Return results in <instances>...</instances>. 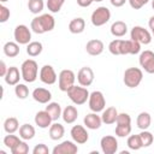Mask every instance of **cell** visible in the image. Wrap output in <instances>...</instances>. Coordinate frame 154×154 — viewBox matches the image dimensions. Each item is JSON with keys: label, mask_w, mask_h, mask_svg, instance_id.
<instances>
[{"label": "cell", "mask_w": 154, "mask_h": 154, "mask_svg": "<svg viewBox=\"0 0 154 154\" xmlns=\"http://www.w3.org/2000/svg\"><path fill=\"white\" fill-rule=\"evenodd\" d=\"M54 26H55V19L49 13H43L41 16L35 17L30 24V28L35 34H45L52 31Z\"/></svg>", "instance_id": "obj_1"}, {"label": "cell", "mask_w": 154, "mask_h": 154, "mask_svg": "<svg viewBox=\"0 0 154 154\" xmlns=\"http://www.w3.org/2000/svg\"><path fill=\"white\" fill-rule=\"evenodd\" d=\"M20 73H22V78L28 82V83H32L36 81L37 78V73H38V65L34 59H26L20 65Z\"/></svg>", "instance_id": "obj_2"}, {"label": "cell", "mask_w": 154, "mask_h": 154, "mask_svg": "<svg viewBox=\"0 0 154 154\" xmlns=\"http://www.w3.org/2000/svg\"><path fill=\"white\" fill-rule=\"evenodd\" d=\"M67 96L69 99L75 103V105H83L87 102V100L89 99L90 93L88 91L87 87H82V85H72L67 91Z\"/></svg>", "instance_id": "obj_3"}, {"label": "cell", "mask_w": 154, "mask_h": 154, "mask_svg": "<svg viewBox=\"0 0 154 154\" xmlns=\"http://www.w3.org/2000/svg\"><path fill=\"white\" fill-rule=\"evenodd\" d=\"M143 78V72L138 67H129L124 72V84L129 88H136L140 85Z\"/></svg>", "instance_id": "obj_4"}, {"label": "cell", "mask_w": 154, "mask_h": 154, "mask_svg": "<svg viewBox=\"0 0 154 154\" xmlns=\"http://www.w3.org/2000/svg\"><path fill=\"white\" fill-rule=\"evenodd\" d=\"M75 81H76V76L72 70H69V69L61 70L58 77V87L61 91L66 93L75 84Z\"/></svg>", "instance_id": "obj_5"}, {"label": "cell", "mask_w": 154, "mask_h": 154, "mask_svg": "<svg viewBox=\"0 0 154 154\" xmlns=\"http://www.w3.org/2000/svg\"><path fill=\"white\" fill-rule=\"evenodd\" d=\"M111 19V11L106 6H100L91 13V24L94 26H102Z\"/></svg>", "instance_id": "obj_6"}, {"label": "cell", "mask_w": 154, "mask_h": 154, "mask_svg": "<svg viewBox=\"0 0 154 154\" xmlns=\"http://www.w3.org/2000/svg\"><path fill=\"white\" fill-rule=\"evenodd\" d=\"M88 105L91 112H101L105 109L106 107V100L103 94L100 90H95L93 93H90L89 99H88Z\"/></svg>", "instance_id": "obj_7"}, {"label": "cell", "mask_w": 154, "mask_h": 154, "mask_svg": "<svg viewBox=\"0 0 154 154\" xmlns=\"http://www.w3.org/2000/svg\"><path fill=\"white\" fill-rule=\"evenodd\" d=\"M130 37H131V40L137 41L141 45H149L152 42V34L147 29H144L143 26H140V25H136L131 29Z\"/></svg>", "instance_id": "obj_8"}, {"label": "cell", "mask_w": 154, "mask_h": 154, "mask_svg": "<svg viewBox=\"0 0 154 154\" xmlns=\"http://www.w3.org/2000/svg\"><path fill=\"white\" fill-rule=\"evenodd\" d=\"M13 37H14L17 43H19V45H28V43L31 42V31H30V29L26 25L19 24V25H17L14 28Z\"/></svg>", "instance_id": "obj_9"}, {"label": "cell", "mask_w": 154, "mask_h": 154, "mask_svg": "<svg viewBox=\"0 0 154 154\" xmlns=\"http://www.w3.org/2000/svg\"><path fill=\"white\" fill-rule=\"evenodd\" d=\"M138 63L147 73H154V52L146 49L140 54Z\"/></svg>", "instance_id": "obj_10"}, {"label": "cell", "mask_w": 154, "mask_h": 154, "mask_svg": "<svg viewBox=\"0 0 154 154\" xmlns=\"http://www.w3.org/2000/svg\"><path fill=\"white\" fill-rule=\"evenodd\" d=\"M40 81L45 84H48V85H52L57 82V73L53 69L52 65H43L40 70Z\"/></svg>", "instance_id": "obj_11"}, {"label": "cell", "mask_w": 154, "mask_h": 154, "mask_svg": "<svg viewBox=\"0 0 154 154\" xmlns=\"http://www.w3.org/2000/svg\"><path fill=\"white\" fill-rule=\"evenodd\" d=\"M77 81L82 87H89L94 82V71L89 66H83L77 73Z\"/></svg>", "instance_id": "obj_12"}, {"label": "cell", "mask_w": 154, "mask_h": 154, "mask_svg": "<svg viewBox=\"0 0 154 154\" xmlns=\"http://www.w3.org/2000/svg\"><path fill=\"white\" fill-rule=\"evenodd\" d=\"M100 147L105 154H114L118 150V141L114 136H103L100 141Z\"/></svg>", "instance_id": "obj_13"}, {"label": "cell", "mask_w": 154, "mask_h": 154, "mask_svg": "<svg viewBox=\"0 0 154 154\" xmlns=\"http://www.w3.org/2000/svg\"><path fill=\"white\" fill-rule=\"evenodd\" d=\"M70 135L72 140L78 144H83L89 140V134L83 125H73L71 128Z\"/></svg>", "instance_id": "obj_14"}, {"label": "cell", "mask_w": 154, "mask_h": 154, "mask_svg": "<svg viewBox=\"0 0 154 154\" xmlns=\"http://www.w3.org/2000/svg\"><path fill=\"white\" fill-rule=\"evenodd\" d=\"M76 142L73 141H63L61 143H59L58 146H55L52 150L53 154H76L78 152V147L77 144H75Z\"/></svg>", "instance_id": "obj_15"}, {"label": "cell", "mask_w": 154, "mask_h": 154, "mask_svg": "<svg viewBox=\"0 0 154 154\" xmlns=\"http://www.w3.org/2000/svg\"><path fill=\"white\" fill-rule=\"evenodd\" d=\"M141 51V43L134 40H122L120 55L126 54H137Z\"/></svg>", "instance_id": "obj_16"}, {"label": "cell", "mask_w": 154, "mask_h": 154, "mask_svg": "<svg viewBox=\"0 0 154 154\" xmlns=\"http://www.w3.org/2000/svg\"><path fill=\"white\" fill-rule=\"evenodd\" d=\"M105 49V46H103V42L101 40H97V38H94V40H89L85 45V51L89 55H93V57H96V55H100Z\"/></svg>", "instance_id": "obj_17"}, {"label": "cell", "mask_w": 154, "mask_h": 154, "mask_svg": "<svg viewBox=\"0 0 154 154\" xmlns=\"http://www.w3.org/2000/svg\"><path fill=\"white\" fill-rule=\"evenodd\" d=\"M31 95L32 99L38 103H48L52 99V93L46 88H35Z\"/></svg>", "instance_id": "obj_18"}, {"label": "cell", "mask_w": 154, "mask_h": 154, "mask_svg": "<svg viewBox=\"0 0 154 154\" xmlns=\"http://www.w3.org/2000/svg\"><path fill=\"white\" fill-rule=\"evenodd\" d=\"M52 117L51 114L45 109V111H38L36 114H35V124L41 128V129H47L52 125Z\"/></svg>", "instance_id": "obj_19"}, {"label": "cell", "mask_w": 154, "mask_h": 154, "mask_svg": "<svg viewBox=\"0 0 154 154\" xmlns=\"http://www.w3.org/2000/svg\"><path fill=\"white\" fill-rule=\"evenodd\" d=\"M83 123H84V125H85L88 129H90V130H96V129H99V128L101 126L102 119H101L100 116H97L96 112H91V113H88V114L84 117Z\"/></svg>", "instance_id": "obj_20"}, {"label": "cell", "mask_w": 154, "mask_h": 154, "mask_svg": "<svg viewBox=\"0 0 154 154\" xmlns=\"http://www.w3.org/2000/svg\"><path fill=\"white\" fill-rule=\"evenodd\" d=\"M5 82L8 85H16L19 83V79L22 78V73H19L18 67L16 66H10L7 70V73L5 75Z\"/></svg>", "instance_id": "obj_21"}, {"label": "cell", "mask_w": 154, "mask_h": 154, "mask_svg": "<svg viewBox=\"0 0 154 154\" xmlns=\"http://www.w3.org/2000/svg\"><path fill=\"white\" fill-rule=\"evenodd\" d=\"M63 120L66 123V124H72L77 120L78 118V111L75 106H66L64 109H63Z\"/></svg>", "instance_id": "obj_22"}, {"label": "cell", "mask_w": 154, "mask_h": 154, "mask_svg": "<svg viewBox=\"0 0 154 154\" xmlns=\"http://www.w3.org/2000/svg\"><path fill=\"white\" fill-rule=\"evenodd\" d=\"M117 117H118V111L116 107H107L106 109L102 111V114H101L102 123H105L107 125L114 124L117 120Z\"/></svg>", "instance_id": "obj_23"}, {"label": "cell", "mask_w": 154, "mask_h": 154, "mask_svg": "<svg viewBox=\"0 0 154 154\" xmlns=\"http://www.w3.org/2000/svg\"><path fill=\"white\" fill-rule=\"evenodd\" d=\"M128 32V25L123 20H116L111 25V34L114 37H123Z\"/></svg>", "instance_id": "obj_24"}, {"label": "cell", "mask_w": 154, "mask_h": 154, "mask_svg": "<svg viewBox=\"0 0 154 154\" xmlns=\"http://www.w3.org/2000/svg\"><path fill=\"white\" fill-rule=\"evenodd\" d=\"M84 28H85V22L83 18L81 17H77V18H73L70 23H69V30L70 32L72 34H81L84 31Z\"/></svg>", "instance_id": "obj_25"}, {"label": "cell", "mask_w": 154, "mask_h": 154, "mask_svg": "<svg viewBox=\"0 0 154 154\" xmlns=\"http://www.w3.org/2000/svg\"><path fill=\"white\" fill-rule=\"evenodd\" d=\"M65 134V128L64 125H61L60 123H53L49 126V137L53 141H58L60 140Z\"/></svg>", "instance_id": "obj_26"}, {"label": "cell", "mask_w": 154, "mask_h": 154, "mask_svg": "<svg viewBox=\"0 0 154 154\" xmlns=\"http://www.w3.org/2000/svg\"><path fill=\"white\" fill-rule=\"evenodd\" d=\"M46 111L51 114L53 122H57L61 117V114H63L61 106L58 102H48L47 106H46Z\"/></svg>", "instance_id": "obj_27"}, {"label": "cell", "mask_w": 154, "mask_h": 154, "mask_svg": "<svg viewBox=\"0 0 154 154\" xmlns=\"http://www.w3.org/2000/svg\"><path fill=\"white\" fill-rule=\"evenodd\" d=\"M150 123H152V117L148 112H141L137 116L136 124H137V128H140L141 130H147L150 126Z\"/></svg>", "instance_id": "obj_28"}, {"label": "cell", "mask_w": 154, "mask_h": 154, "mask_svg": "<svg viewBox=\"0 0 154 154\" xmlns=\"http://www.w3.org/2000/svg\"><path fill=\"white\" fill-rule=\"evenodd\" d=\"M4 53L6 57L8 58H14L19 54V43L17 42H12V41H8L4 45Z\"/></svg>", "instance_id": "obj_29"}, {"label": "cell", "mask_w": 154, "mask_h": 154, "mask_svg": "<svg viewBox=\"0 0 154 154\" xmlns=\"http://www.w3.org/2000/svg\"><path fill=\"white\" fill-rule=\"evenodd\" d=\"M34 136H35V128L32 125H30L28 123L20 125V128H19V137L20 138L28 141V140L34 138Z\"/></svg>", "instance_id": "obj_30"}, {"label": "cell", "mask_w": 154, "mask_h": 154, "mask_svg": "<svg viewBox=\"0 0 154 154\" xmlns=\"http://www.w3.org/2000/svg\"><path fill=\"white\" fill-rule=\"evenodd\" d=\"M42 49H43V46L38 41H31L30 43L26 45V53L30 57H37V55H40L42 53Z\"/></svg>", "instance_id": "obj_31"}, {"label": "cell", "mask_w": 154, "mask_h": 154, "mask_svg": "<svg viewBox=\"0 0 154 154\" xmlns=\"http://www.w3.org/2000/svg\"><path fill=\"white\" fill-rule=\"evenodd\" d=\"M18 129H19V123H18L17 118L10 117V118L5 119V122H4V130L7 134H14Z\"/></svg>", "instance_id": "obj_32"}, {"label": "cell", "mask_w": 154, "mask_h": 154, "mask_svg": "<svg viewBox=\"0 0 154 154\" xmlns=\"http://www.w3.org/2000/svg\"><path fill=\"white\" fill-rule=\"evenodd\" d=\"M43 7H45L43 0H29L28 1V8L34 14H38L40 12H42Z\"/></svg>", "instance_id": "obj_33"}, {"label": "cell", "mask_w": 154, "mask_h": 154, "mask_svg": "<svg viewBox=\"0 0 154 154\" xmlns=\"http://www.w3.org/2000/svg\"><path fill=\"white\" fill-rule=\"evenodd\" d=\"M126 144L130 149L132 150H138L142 148V142H141V138H140V135H130L128 137V141H126Z\"/></svg>", "instance_id": "obj_34"}, {"label": "cell", "mask_w": 154, "mask_h": 154, "mask_svg": "<svg viewBox=\"0 0 154 154\" xmlns=\"http://www.w3.org/2000/svg\"><path fill=\"white\" fill-rule=\"evenodd\" d=\"M14 94L18 99L20 100H24L29 96V88L25 85V84H22V83H18L16 84L14 87Z\"/></svg>", "instance_id": "obj_35"}, {"label": "cell", "mask_w": 154, "mask_h": 154, "mask_svg": "<svg viewBox=\"0 0 154 154\" xmlns=\"http://www.w3.org/2000/svg\"><path fill=\"white\" fill-rule=\"evenodd\" d=\"M19 142H20V138H19L18 136L13 135V134H8V135H6V136L4 137V144H5L7 148H10V149L14 148Z\"/></svg>", "instance_id": "obj_36"}, {"label": "cell", "mask_w": 154, "mask_h": 154, "mask_svg": "<svg viewBox=\"0 0 154 154\" xmlns=\"http://www.w3.org/2000/svg\"><path fill=\"white\" fill-rule=\"evenodd\" d=\"M65 0H47V8L52 13H57L61 10Z\"/></svg>", "instance_id": "obj_37"}, {"label": "cell", "mask_w": 154, "mask_h": 154, "mask_svg": "<svg viewBox=\"0 0 154 154\" xmlns=\"http://www.w3.org/2000/svg\"><path fill=\"white\" fill-rule=\"evenodd\" d=\"M138 135H140V138L142 142V147H149L154 141L153 135L147 130H142V132H140Z\"/></svg>", "instance_id": "obj_38"}, {"label": "cell", "mask_w": 154, "mask_h": 154, "mask_svg": "<svg viewBox=\"0 0 154 154\" xmlns=\"http://www.w3.org/2000/svg\"><path fill=\"white\" fill-rule=\"evenodd\" d=\"M120 47H122V40L120 38H116V40L109 42L108 51L113 55H120Z\"/></svg>", "instance_id": "obj_39"}, {"label": "cell", "mask_w": 154, "mask_h": 154, "mask_svg": "<svg viewBox=\"0 0 154 154\" xmlns=\"http://www.w3.org/2000/svg\"><path fill=\"white\" fill-rule=\"evenodd\" d=\"M114 132L118 137H126L131 134V124L130 125H117Z\"/></svg>", "instance_id": "obj_40"}, {"label": "cell", "mask_w": 154, "mask_h": 154, "mask_svg": "<svg viewBox=\"0 0 154 154\" xmlns=\"http://www.w3.org/2000/svg\"><path fill=\"white\" fill-rule=\"evenodd\" d=\"M29 152V146L26 144L25 140L24 141H20L14 148L11 149V153L12 154H26Z\"/></svg>", "instance_id": "obj_41"}, {"label": "cell", "mask_w": 154, "mask_h": 154, "mask_svg": "<svg viewBox=\"0 0 154 154\" xmlns=\"http://www.w3.org/2000/svg\"><path fill=\"white\" fill-rule=\"evenodd\" d=\"M116 123H117V125H130L131 124V117L128 113H118Z\"/></svg>", "instance_id": "obj_42"}, {"label": "cell", "mask_w": 154, "mask_h": 154, "mask_svg": "<svg viewBox=\"0 0 154 154\" xmlns=\"http://www.w3.org/2000/svg\"><path fill=\"white\" fill-rule=\"evenodd\" d=\"M11 13H10V10L4 6V5H0V23H5L7 22V19L10 18Z\"/></svg>", "instance_id": "obj_43"}, {"label": "cell", "mask_w": 154, "mask_h": 154, "mask_svg": "<svg viewBox=\"0 0 154 154\" xmlns=\"http://www.w3.org/2000/svg\"><path fill=\"white\" fill-rule=\"evenodd\" d=\"M48 153H49V149H48V147H47L46 144H43V143L36 144V146L34 147V149H32V154H48Z\"/></svg>", "instance_id": "obj_44"}, {"label": "cell", "mask_w": 154, "mask_h": 154, "mask_svg": "<svg viewBox=\"0 0 154 154\" xmlns=\"http://www.w3.org/2000/svg\"><path fill=\"white\" fill-rule=\"evenodd\" d=\"M128 1H129L130 6H131L134 10H140V8H142L146 4H148L149 0H128Z\"/></svg>", "instance_id": "obj_45"}, {"label": "cell", "mask_w": 154, "mask_h": 154, "mask_svg": "<svg viewBox=\"0 0 154 154\" xmlns=\"http://www.w3.org/2000/svg\"><path fill=\"white\" fill-rule=\"evenodd\" d=\"M7 70H8V67L6 66L5 61L1 60V61H0V76H1V77H5V75L7 73Z\"/></svg>", "instance_id": "obj_46"}, {"label": "cell", "mask_w": 154, "mask_h": 154, "mask_svg": "<svg viewBox=\"0 0 154 154\" xmlns=\"http://www.w3.org/2000/svg\"><path fill=\"white\" fill-rule=\"evenodd\" d=\"M93 2H94L93 0H77L78 6H81V7H88V6H90Z\"/></svg>", "instance_id": "obj_47"}, {"label": "cell", "mask_w": 154, "mask_h": 154, "mask_svg": "<svg viewBox=\"0 0 154 154\" xmlns=\"http://www.w3.org/2000/svg\"><path fill=\"white\" fill-rule=\"evenodd\" d=\"M109 1H111V4H112L114 7H122V6L125 4L126 0H109Z\"/></svg>", "instance_id": "obj_48"}, {"label": "cell", "mask_w": 154, "mask_h": 154, "mask_svg": "<svg viewBox=\"0 0 154 154\" xmlns=\"http://www.w3.org/2000/svg\"><path fill=\"white\" fill-rule=\"evenodd\" d=\"M148 25H149V29L152 30V34L154 36V16L149 18V22H148Z\"/></svg>", "instance_id": "obj_49"}, {"label": "cell", "mask_w": 154, "mask_h": 154, "mask_svg": "<svg viewBox=\"0 0 154 154\" xmlns=\"http://www.w3.org/2000/svg\"><path fill=\"white\" fill-rule=\"evenodd\" d=\"M152 7H153V10H154V0H152Z\"/></svg>", "instance_id": "obj_50"}, {"label": "cell", "mask_w": 154, "mask_h": 154, "mask_svg": "<svg viewBox=\"0 0 154 154\" xmlns=\"http://www.w3.org/2000/svg\"><path fill=\"white\" fill-rule=\"evenodd\" d=\"M1 2H6V1H8V0H0Z\"/></svg>", "instance_id": "obj_51"}, {"label": "cell", "mask_w": 154, "mask_h": 154, "mask_svg": "<svg viewBox=\"0 0 154 154\" xmlns=\"http://www.w3.org/2000/svg\"><path fill=\"white\" fill-rule=\"evenodd\" d=\"M93 1H96V2H100V1H102V0H93Z\"/></svg>", "instance_id": "obj_52"}]
</instances>
